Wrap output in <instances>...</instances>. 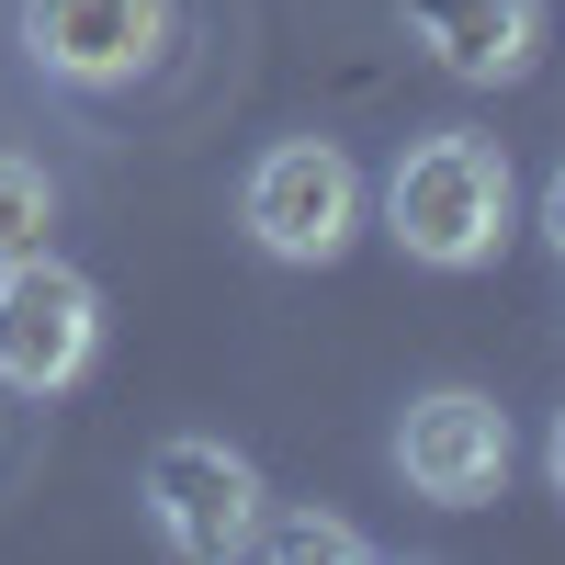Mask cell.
<instances>
[{
	"label": "cell",
	"instance_id": "10",
	"mask_svg": "<svg viewBox=\"0 0 565 565\" xmlns=\"http://www.w3.org/2000/svg\"><path fill=\"white\" fill-rule=\"evenodd\" d=\"M543 238H554V260H565V170L543 181Z\"/></svg>",
	"mask_w": 565,
	"mask_h": 565
},
{
	"label": "cell",
	"instance_id": "1",
	"mask_svg": "<svg viewBox=\"0 0 565 565\" xmlns=\"http://www.w3.org/2000/svg\"><path fill=\"white\" fill-rule=\"evenodd\" d=\"M509 215H521V181H509V148L476 136V125L407 136L396 170H385V238L418 271H487Z\"/></svg>",
	"mask_w": 565,
	"mask_h": 565
},
{
	"label": "cell",
	"instance_id": "3",
	"mask_svg": "<svg viewBox=\"0 0 565 565\" xmlns=\"http://www.w3.org/2000/svg\"><path fill=\"white\" fill-rule=\"evenodd\" d=\"M136 498H148L159 543H170V554H193V565H226V554H249L260 509H271L260 463H249L238 441H204V430H170V441L148 452V476H136Z\"/></svg>",
	"mask_w": 565,
	"mask_h": 565
},
{
	"label": "cell",
	"instance_id": "4",
	"mask_svg": "<svg viewBox=\"0 0 565 565\" xmlns=\"http://www.w3.org/2000/svg\"><path fill=\"white\" fill-rule=\"evenodd\" d=\"M103 351V282L68 271L57 249L0 271V385L12 396H68Z\"/></svg>",
	"mask_w": 565,
	"mask_h": 565
},
{
	"label": "cell",
	"instance_id": "11",
	"mask_svg": "<svg viewBox=\"0 0 565 565\" xmlns=\"http://www.w3.org/2000/svg\"><path fill=\"white\" fill-rule=\"evenodd\" d=\"M543 476H554V498H565V407H554V441H543Z\"/></svg>",
	"mask_w": 565,
	"mask_h": 565
},
{
	"label": "cell",
	"instance_id": "2",
	"mask_svg": "<svg viewBox=\"0 0 565 565\" xmlns=\"http://www.w3.org/2000/svg\"><path fill=\"white\" fill-rule=\"evenodd\" d=\"M238 226H249L260 260L328 271V260L351 249V226H362V170H351V148H328V136H282V148H260L249 181H238Z\"/></svg>",
	"mask_w": 565,
	"mask_h": 565
},
{
	"label": "cell",
	"instance_id": "9",
	"mask_svg": "<svg viewBox=\"0 0 565 565\" xmlns=\"http://www.w3.org/2000/svg\"><path fill=\"white\" fill-rule=\"evenodd\" d=\"M249 543H260V554H295V565H317V554H328V565H362V554H373L351 521H328V509H260Z\"/></svg>",
	"mask_w": 565,
	"mask_h": 565
},
{
	"label": "cell",
	"instance_id": "6",
	"mask_svg": "<svg viewBox=\"0 0 565 565\" xmlns=\"http://www.w3.org/2000/svg\"><path fill=\"white\" fill-rule=\"evenodd\" d=\"M12 34L57 90H136L170 45V0H23Z\"/></svg>",
	"mask_w": 565,
	"mask_h": 565
},
{
	"label": "cell",
	"instance_id": "5",
	"mask_svg": "<svg viewBox=\"0 0 565 565\" xmlns=\"http://www.w3.org/2000/svg\"><path fill=\"white\" fill-rule=\"evenodd\" d=\"M509 463H521V441H509V407L487 385L407 396V418H396V476L430 498V509H487L509 487Z\"/></svg>",
	"mask_w": 565,
	"mask_h": 565
},
{
	"label": "cell",
	"instance_id": "8",
	"mask_svg": "<svg viewBox=\"0 0 565 565\" xmlns=\"http://www.w3.org/2000/svg\"><path fill=\"white\" fill-rule=\"evenodd\" d=\"M45 249H57V181H45V159L0 148V271L45 260Z\"/></svg>",
	"mask_w": 565,
	"mask_h": 565
},
{
	"label": "cell",
	"instance_id": "7",
	"mask_svg": "<svg viewBox=\"0 0 565 565\" xmlns=\"http://www.w3.org/2000/svg\"><path fill=\"white\" fill-rule=\"evenodd\" d=\"M407 34L463 90H509L543 57V0H407Z\"/></svg>",
	"mask_w": 565,
	"mask_h": 565
}]
</instances>
